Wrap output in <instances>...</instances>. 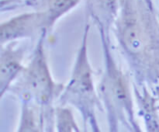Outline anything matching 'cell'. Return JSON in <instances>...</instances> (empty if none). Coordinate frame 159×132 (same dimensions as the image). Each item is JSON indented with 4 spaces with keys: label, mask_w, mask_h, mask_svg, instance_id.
<instances>
[{
    "label": "cell",
    "mask_w": 159,
    "mask_h": 132,
    "mask_svg": "<svg viewBox=\"0 0 159 132\" xmlns=\"http://www.w3.org/2000/svg\"><path fill=\"white\" fill-rule=\"evenodd\" d=\"M19 132H38L37 121L30 111L26 112L25 113Z\"/></svg>",
    "instance_id": "obj_4"
},
{
    "label": "cell",
    "mask_w": 159,
    "mask_h": 132,
    "mask_svg": "<svg viewBox=\"0 0 159 132\" xmlns=\"http://www.w3.org/2000/svg\"><path fill=\"white\" fill-rule=\"evenodd\" d=\"M93 92L92 71L86 57L85 45L79 52L71 79L68 86V93L78 99H89Z\"/></svg>",
    "instance_id": "obj_2"
},
{
    "label": "cell",
    "mask_w": 159,
    "mask_h": 132,
    "mask_svg": "<svg viewBox=\"0 0 159 132\" xmlns=\"http://www.w3.org/2000/svg\"><path fill=\"white\" fill-rule=\"evenodd\" d=\"M23 51L21 48H9L2 51L0 76L2 88L9 85L23 70Z\"/></svg>",
    "instance_id": "obj_3"
},
{
    "label": "cell",
    "mask_w": 159,
    "mask_h": 132,
    "mask_svg": "<svg viewBox=\"0 0 159 132\" xmlns=\"http://www.w3.org/2000/svg\"><path fill=\"white\" fill-rule=\"evenodd\" d=\"M23 82L25 89L39 100L44 101L51 96L53 82L41 47H39L25 69Z\"/></svg>",
    "instance_id": "obj_1"
}]
</instances>
